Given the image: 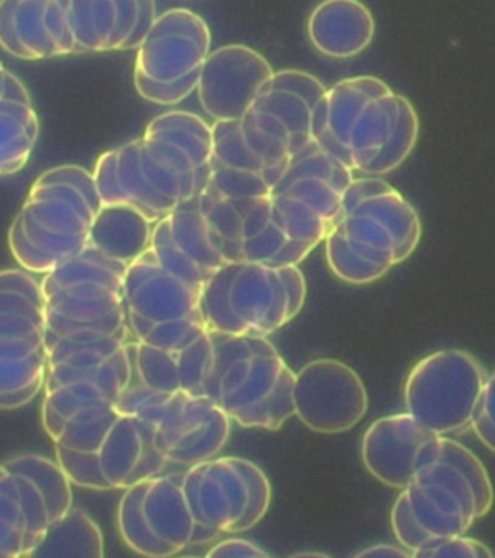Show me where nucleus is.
<instances>
[{
    "label": "nucleus",
    "instance_id": "nucleus-26",
    "mask_svg": "<svg viewBox=\"0 0 495 558\" xmlns=\"http://www.w3.org/2000/svg\"><path fill=\"white\" fill-rule=\"evenodd\" d=\"M47 340V369L57 365L69 367H92L111 360L129 348L132 335H107L97 330H77L64 337Z\"/></svg>",
    "mask_w": 495,
    "mask_h": 558
},
{
    "label": "nucleus",
    "instance_id": "nucleus-43",
    "mask_svg": "<svg viewBox=\"0 0 495 558\" xmlns=\"http://www.w3.org/2000/svg\"><path fill=\"white\" fill-rule=\"evenodd\" d=\"M57 462L69 475L70 483L94 490H111V483L102 474L99 452H77L57 445Z\"/></svg>",
    "mask_w": 495,
    "mask_h": 558
},
{
    "label": "nucleus",
    "instance_id": "nucleus-14",
    "mask_svg": "<svg viewBox=\"0 0 495 558\" xmlns=\"http://www.w3.org/2000/svg\"><path fill=\"white\" fill-rule=\"evenodd\" d=\"M212 52V32L204 17L189 9H172L157 16L137 47L136 72L171 84L202 69Z\"/></svg>",
    "mask_w": 495,
    "mask_h": 558
},
{
    "label": "nucleus",
    "instance_id": "nucleus-23",
    "mask_svg": "<svg viewBox=\"0 0 495 558\" xmlns=\"http://www.w3.org/2000/svg\"><path fill=\"white\" fill-rule=\"evenodd\" d=\"M51 0H0V47L22 60L60 57L45 12Z\"/></svg>",
    "mask_w": 495,
    "mask_h": 558
},
{
    "label": "nucleus",
    "instance_id": "nucleus-3",
    "mask_svg": "<svg viewBox=\"0 0 495 558\" xmlns=\"http://www.w3.org/2000/svg\"><path fill=\"white\" fill-rule=\"evenodd\" d=\"M325 238L349 247L385 277L414 254L422 222L414 205L382 177L354 178L342 194L341 215Z\"/></svg>",
    "mask_w": 495,
    "mask_h": 558
},
{
    "label": "nucleus",
    "instance_id": "nucleus-56",
    "mask_svg": "<svg viewBox=\"0 0 495 558\" xmlns=\"http://www.w3.org/2000/svg\"><path fill=\"white\" fill-rule=\"evenodd\" d=\"M207 557L256 558L267 557V553L262 547H257L256 543L240 539V537H231V539L215 543L214 547L207 550Z\"/></svg>",
    "mask_w": 495,
    "mask_h": 558
},
{
    "label": "nucleus",
    "instance_id": "nucleus-55",
    "mask_svg": "<svg viewBox=\"0 0 495 558\" xmlns=\"http://www.w3.org/2000/svg\"><path fill=\"white\" fill-rule=\"evenodd\" d=\"M117 4V29L112 35L111 51H122L136 27L137 0H114Z\"/></svg>",
    "mask_w": 495,
    "mask_h": 558
},
{
    "label": "nucleus",
    "instance_id": "nucleus-49",
    "mask_svg": "<svg viewBox=\"0 0 495 558\" xmlns=\"http://www.w3.org/2000/svg\"><path fill=\"white\" fill-rule=\"evenodd\" d=\"M45 26L49 29L60 57L82 52L74 39V34H72V27H70L69 0H51L49 2L47 12H45Z\"/></svg>",
    "mask_w": 495,
    "mask_h": 558
},
{
    "label": "nucleus",
    "instance_id": "nucleus-8",
    "mask_svg": "<svg viewBox=\"0 0 495 558\" xmlns=\"http://www.w3.org/2000/svg\"><path fill=\"white\" fill-rule=\"evenodd\" d=\"M414 105L401 94L377 95L360 109L342 137L339 161L364 177H384L407 161L419 142Z\"/></svg>",
    "mask_w": 495,
    "mask_h": 558
},
{
    "label": "nucleus",
    "instance_id": "nucleus-30",
    "mask_svg": "<svg viewBox=\"0 0 495 558\" xmlns=\"http://www.w3.org/2000/svg\"><path fill=\"white\" fill-rule=\"evenodd\" d=\"M240 130L247 147L271 167H287L297 153L289 128L256 105H250L240 119Z\"/></svg>",
    "mask_w": 495,
    "mask_h": 558
},
{
    "label": "nucleus",
    "instance_id": "nucleus-57",
    "mask_svg": "<svg viewBox=\"0 0 495 558\" xmlns=\"http://www.w3.org/2000/svg\"><path fill=\"white\" fill-rule=\"evenodd\" d=\"M155 20H157V4H155V0H137L136 27H134V32L130 35V39L124 45L122 51L137 49L142 41L146 39L149 29L154 27Z\"/></svg>",
    "mask_w": 495,
    "mask_h": 558
},
{
    "label": "nucleus",
    "instance_id": "nucleus-60",
    "mask_svg": "<svg viewBox=\"0 0 495 558\" xmlns=\"http://www.w3.org/2000/svg\"><path fill=\"white\" fill-rule=\"evenodd\" d=\"M354 557H412L410 550L405 549L401 545H389V543H382V545H370L366 549L359 550Z\"/></svg>",
    "mask_w": 495,
    "mask_h": 558
},
{
    "label": "nucleus",
    "instance_id": "nucleus-44",
    "mask_svg": "<svg viewBox=\"0 0 495 558\" xmlns=\"http://www.w3.org/2000/svg\"><path fill=\"white\" fill-rule=\"evenodd\" d=\"M16 475L20 500H22V508H24L27 520L26 557H29V553L37 547V543L44 539L51 520H49V510H47V502H45L41 490L37 489L35 483L24 477V475Z\"/></svg>",
    "mask_w": 495,
    "mask_h": 558
},
{
    "label": "nucleus",
    "instance_id": "nucleus-4",
    "mask_svg": "<svg viewBox=\"0 0 495 558\" xmlns=\"http://www.w3.org/2000/svg\"><path fill=\"white\" fill-rule=\"evenodd\" d=\"M182 487L196 522L192 545L215 542L222 533L247 532L271 507V483L246 458L215 457L189 465Z\"/></svg>",
    "mask_w": 495,
    "mask_h": 558
},
{
    "label": "nucleus",
    "instance_id": "nucleus-17",
    "mask_svg": "<svg viewBox=\"0 0 495 558\" xmlns=\"http://www.w3.org/2000/svg\"><path fill=\"white\" fill-rule=\"evenodd\" d=\"M122 282L126 312L146 322L179 319L200 310L202 290L167 271L152 250L129 263Z\"/></svg>",
    "mask_w": 495,
    "mask_h": 558
},
{
    "label": "nucleus",
    "instance_id": "nucleus-18",
    "mask_svg": "<svg viewBox=\"0 0 495 558\" xmlns=\"http://www.w3.org/2000/svg\"><path fill=\"white\" fill-rule=\"evenodd\" d=\"M99 464L112 489H126L161 474L169 464L155 442V429L134 415H119L99 449Z\"/></svg>",
    "mask_w": 495,
    "mask_h": 558
},
{
    "label": "nucleus",
    "instance_id": "nucleus-11",
    "mask_svg": "<svg viewBox=\"0 0 495 558\" xmlns=\"http://www.w3.org/2000/svg\"><path fill=\"white\" fill-rule=\"evenodd\" d=\"M410 512L430 537L464 535L482 518L472 483L442 452L405 487Z\"/></svg>",
    "mask_w": 495,
    "mask_h": 558
},
{
    "label": "nucleus",
    "instance_id": "nucleus-46",
    "mask_svg": "<svg viewBox=\"0 0 495 558\" xmlns=\"http://www.w3.org/2000/svg\"><path fill=\"white\" fill-rule=\"evenodd\" d=\"M416 558H492L494 550L486 543L464 537V535H451V537H430L422 543L419 549L412 553Z\"/></svg>",
    "mask_w": 495,
    "mask_h": 558
},
{
    "label": "nucleus",
    "instance_id": "nucleus-52",
    "mask_svg": "<svg viewBox=\"0 0 495 558\" xmlns=\"http://www.w3.org/2000/svg\"><path fill=\"white\" fill-rule=\"evenodd\" d=\"M391 527H394L395 537H397L399 545L410 550V555L419 549L422 543L427 542L426 533L420 530V525L416 524V520L410 512L409 500H407L405 490L397 497L394 508H391Z\"/></svg>",
    "mask_w": 495,
    "mask_h": 558
},
{
    "label": "nucleus",
    "instance_id": "nucleus-22",
    "mask_svg": "<svg viewBox=\"0 0 495 558\" xmlns=\"http://www.w3.org/2000/svg\"><path fill=\"white\" fill-rule=\"evenodd\" d=\"M154 222L134 205H101L95 213L87 245L112 262L129 265L149 250Z\"/></svg>",
    "mask_w": 495,
    "mask_h": 558
},
{
    "label": "nucleus",
    "instance_id": "nucleus-39",
    "mask_svg": "<svg viewBox=\"0 0 495 558\" xmlns=\"http://www.w3.org/2000/svg\"><path fill=\"white\" fill-rule=\"evenodd\" d=\"M27 520L20 500L16 475H0V558L26 557Z\"/></svg>",
    "mask_w": 495,
    "mask_h": 558
},
{
    "label": "nucleus",
    "instance_id": "nucleus-16",
    "mask_svg": "<svg viewBox=\"0 0 495 558\" xmlns=\"http://www.w3.org/2000/svg\"><path fill=\"white\" fill-rule=\"evenodd\" d=\"M45 339L77 330L129 335L124 294L95 282L70 284L45 296Z\"/></svg>",
    "mask_w": 495,
    "mask_h": 558
},
{
    "label": "nucleus",
    "instance_id": "nucleus-45",
    "mask_svg": "<svg viewBox=\"0 0 495 558\" xmlns=\"http://www.w3.org/2000/svg\"><path fill=\"white\" fill-rule=\"evenodd\" d=\"M200 70H194L189 76L180 77L171 84H159L134 70V85H136V92L142 99L155 102V105H162V107H171V105H179L184 99H189L190 95L196 92Z\"/></svg>",
    "mask_w": 495,
    "mask_h": 558
},
{
    "label": "nucleus",
    "instance_id": "nucleus-38",
    "mask_svg": "<svg viewBox=\"0 0 495 558\" xmlns=\"http://www.w3.org/2000/svg\"><path fill=\"white\" fill-rule=\"evenodd\" d=\"M252 105L271 112L281 120L285 126L289 128L297 153L312 142V110L314 107L304 97L264 85L262 94L257 95L256 101Z\"/></svg>",
    "mask_w": 495,
    "mask_h": 558
},
{
    "label": "nucleus",
    "instance_id": "nucleus-15",
    "mask_svg": "<svg viewBox=\"0 0 495 558\" xmlns=\"http://www.w3.org/2000/svg\"><path fill=\"white\" fill-rule=\"evenodd\" d=\"M212 174L207 187L231 199L269 197L285 169L262 161L247 147L240 120H217L212 126Z\"/></svg>",
    "mask_w": 495,
    "mask_h": 558
},
{
    "label": "nucleus",
    "instance_id": "nucleus-48",
    "mask_svg": "<svg viewBox=\"0 0 495 558\" xmlns=\"http://www.w3.org/2000/svg\"><path fill=\"white\" fill-rule=\"evenodd\" d=\"M95 187L101 205L126 204L119 182V151L111 149L97 157L94 167Z\"/></svg>",
    "mask_w": 495,
    "mask_h": 558
},
{
    "label": "nucleus",
    "instance_id": "nucleus-19",
    "mask_svg": "<svg viewBox=\"0 0 495 558\" xmlns=\"http://www.w3.org/2000/svg\"><path fill=\"white\" fill-rule=\"evenodd\" d=\"M306 34L327 59H352L374 41L376 20L360 0H324L307 16Z\"/></svg>",
    "mask_w": 495,
    "mask_h": 558
},
{
    "label": "nucleus",
    "instance_id": "nucleus-33",
    "mask_svg": "<svg viewBox=\"0 0 495 558\" xmlns=\"http://www.w3.org/2000/svg\"><path fill=\"white\" fill-rule=\"evenodd\" d=\"M69 20L80 51H111L117 29L114 0H69Z\"/></svg>",
    "mask_w": 495,
    "mask_h": 558
},
{
    "label": "nucleus",
    "instance_id": "nucleus-63",
    "mask_svg": "<svg viewBox=\"0 0 495 558\" xmlns=\"http://www.w3.org/2000/svg\"><path fill=\"white\" fill-rule=\"evenodd\" d=\"M0 66H2V62H0Z\"/></svg>",
    "mask_w": 495,
    "mask_h": 558
},
{
    "label": "nucleus",
    "instance_id": "nucleus-25",
    "mask_svg": "<svg viewBox=\"0 0 495 558\" xmlns=\"http://www.w3.org/2000/svg\"><path fill=\"white\" fill-rule=\"evenodd\" d=\"M39 140V119L34 105L0 101V177L26 167Z\"/></svg>",
    "mask_w": 495,
    "mask_h": 558
},
{
    "label": "nucleus",
    "instance_id": "nucleus-6",
    "mask_svg": "<svg viewBox=\"0 0 495 558\" xmlns=\"http://www.w3.org/2000/svg\"><path fill=\"white\" fill-rule=\"evenodd\" d=\"M487 372L479 357L445 348L422 357L405 381V412L439 437H455L470 429Z\"/></svg>",
    "mask_w": 495,
    "mask_h": 558
},
{
    "label": "nucleus",
    "instance_id": "nucleus-40",
    "mask_svg": "<svg viewBox=\"0 0 495 558\" xmlns=\"http://www.w3.org/2000/svg\"><path fill=\"white\" fill-rule=\"evenodd\" d=\"M179 352H167L146 342L134 340L132 360L137 383L149 389L177 392L180 390Z\"/></svg>",
    "mask_w": 495,
    "mask_h": 558
},
{
    "label": "nucleus",
    "instance_id": "nucleus-34",
    "mask_svg": "<svg viewBox=\"0 0 495 558\" xmlns=\"http://www.w3.org/2000/svg\"><path fill=\"white\" fill-rule=\"evenodd\" d=\"M149 480L134 483L124 489L119 505L120 535L130 549L136 550L137 555L155 558L172 557L174 553L171 547H167L161 539H157V535L152 532L144 517V497H146Z\"/></svg>",
    "mask_w": 495,
    "mask_h": 558
},
{
    "label": "nucleus",
    "instance_id": "nucleus-7",
    "mask_svg": "<svg viewBox=\"0 0 495 558\" xmlns=\"http://www.w3.org/2000/svg\"><path fill=\"white\" fill-rule=\"evenodd\" d=\"M119 182L124 202L152 222L202 194L209 174L180 145L161 137H140L117 147Z\"/></svg>",
    "mask_w": 495,
    "mask_h": 558
},
{
    "label": "nucleus",
    "instance_id": "nucleus-42",
    "mask_svg": "<svg viewBox=\"0 0 495 558\" xmlns=\"http://www.w3.org/2000/svg\"><path fill=\"white\" fill-rule=\"evenodd\" d=\"M180 390L192 395H204L205 383L214 367V340L212 332H205L202 339L179 350Z\"/></svg>",
    "mask_w": 495,
    "mask_h": 558
},
{
    "label": "nucleus",
    "instance_id": "nucleus-21",
    "mask_svg": "<svg viewBox=\"0 0 495 558\" xmlns=\"http://www.w3.org/2000/svg\"><path fill=\"white\" fill-rule=\"evenodd\" d=\"M184 474L155 475L144 497V517L152 532L174 555L192 545L196 522L182 487Z\"/></svg>",
    "mask_w": 495,
    "mask_h": 558
},
{
    "label": "nucleus",
    "instance_id": "nucleus-2",
    "mask_svg": "<svg viewBox=\"0 0 495 558\" xmlns=\"http://www.w3.org/2000/svg\"><path fill=\"white\" fill-rule=\"evenodd\" d=\"M306 296L299 265L227 262L205 280L200 314L212 332L269 337L304 310Z\"/></svg>",
    "mask_w": 495,
    "mask_h": 558
},
{
    "label": "nucleus",
    "instance_id": "nucleus-12",
    "mask_svg": "<svg viewBox=\"0 0 495 558\" xmlns=\"http://www.w3.org/2000/svg\"><path fill=\"white\" fill-rule=\"evenodd\" d=\"M442 437L412 415H385L362 437V462L372 477L394 489H405L439 454Z\"/></svg>",
    "mask_w": 495,
    "mask_h": 558
},
{
    "label": "nucleus",
    "instance_id": "nucleus-54",
    "mask_svg": "<svg viewBox=\"0 0 495 558\" xmlns=\"http://www.w3.org/2000/svg\"><path fill=\"white\" fill-rule=\"evenodd\" d=\"M0 292H17L34 300L35 304L44 305L45 298L41 292V284L32 277V272L7 269L0 271Z\"/></svg>",
    "mask_w": 495,
    "mask_h": 558
},
{
    "label": "nucleus",
    "instance_id": "nucleus-29",
    "mask_svg": "<svg viewBox=\"0 0 495 558\" xmlns=\"http://www.w3.org/2000/svg\"><path fill=\"white\" fill-rule=\"evenodd\" d=\"M144 137H161L180 145L194 159L197 169L212 174V126L202 117L186 110H169L147 124Z\"/></svg>",
    "mask_w": 495,
    "mask_h": 558
},
{
    "label": "nucleus",
    "instance_id": "nucleus-10",
    "mask_svg": "<svg viewBox=\"0 0 495 558\" xmlns=\"http://www.w3.org/2000/svg\"><path fill=\"white\" fill-rule=\"evenodd\" d=\"M231 427V417L214 398L177 390L162 404L155 442L169 464L194 465L225 449Z\"/></svg>",
    "mask_w": 495,
    "mask_h": 558
},
{
    "label": "nucleus",
    "instance_id": "nucleus-27",
    "mask_svg": "<svg viewBox=\"0 0 495 558\" xmlns=\"http://www.w3.org/2000/svg\"><path fill=\"white\" fill-rule=\"evenodd\" d=\"M129 265L112 262L109 257L99 254L92 245H86L82 254L70 257L67 262L60 263L55 269L45 272L44 279L39 280L44 298L57 292L60 288L70 287V284H84V282H95L102 287L119 290L124 294V272Z\"/></svg>",
    "mask_w": 495,
    "mask_h": 558
},
{
    "label": "nucleus",
    "instance_id": "nucleus-51",
    "mask_svg": "<svg viewBox=\"0 0 495 558\" xmlns=\"http://www.w3.org/2000/svg\"><path fill=\"white\" fill-rule=\"evenodd\" d=\"M265 87L274 89H285L291 94L304 97L312 107H316L317 101L324 97L327 87H325L316 76L302 72V70H282L275 72L274 77L265 84Z\"/></svg>",
    "mask_w": 495,
    "mask_h": 558
},
{
    "label": "nucleus",
    "instance_id": "nucleus-59",
    "mask_svg": "<svg viewBox=\"0 0 495 558\" xmlns=\"http://www.w3.org/2000/svg\"><path fill=\"white\" fill-rule=\"evenodd\" d=\"M4 99L7 101L26 102V105H34L32 102V95L27 92L26 85L22 84V80L7 70V80H4Z\"/></svg>",
    "mask_w": 495,
    "mask_h": 558
},
{
    "label": "nucleus",
    "instance_id": "nucleus-50",
    "mask_svg": "<svg viewBox=\"0 0 495 558\" xmlns=\"http://www.w3.org/2000/svg\"><path fill=\"white\" fill-rule=\"evenodd\" d=\"M470 429L474 432L484 447L495 452V369L487 375L479 407L472 415Z\"/></svg>",
    "mask_w": 495,
    "mask_h": 558
},
{
    "label": "nucleus",
    "instance_id": "nucleus-20",
    "mask_svg": "<svg viewBox=\"0 0 495 558\" xmlns=\"http://www.w3.org/2000/svg\"><path fill=\"white\" fill-rule=\"evenodd\" d=\"M45 332L22 339H0V410L26 407L45 389Z\"/></svg>",
    "mask_w": 495,
    "mask_h": 558
},
{
    "label": "nucleus",
    "instance_id": "nucleus-32",
    "mask_svg": "<svg viewBox=\"0 0 495 558\" xmlns=\"http://www.w3.org/2000/svg\"><path fill=\"white\" fill-rule=\"evenodd\" d=\"M117 398H119L117 392L92 381L67 383L55 389L45 390L44 408H41L44 429L52 440H57L67 420L70 415L76 414L77 410L114 402Z\"/></svg>",
    "mask_w": 495,
    "mask_h": 558
},
{
    "label": "nucleus",
    "instance_id": "nucleus-53",
    "mask_svg": "<svg viewBox=\"0 0 495 558\" xmlns=\"http://www.w3.org/2000/svg\"><path fill=\"white\" fill-rule=\"evenodd\" d=\"M47 330L45 317H34V315L0 314V339H22L29 335H41Z\"/></svg>",
    "mask_w": 495,
    "mask_h": 558
},
{
    "label": "nucleus",
    "instance_id": "nucleus-9",
    "mask_svg": "<svg viewBox=\"0 0 495 558\" xmlns=\"http://www.w3.org/2000/svg\"><path fill=\"white\" fill-rule=\"evenodd\" d=\"M294 415L317 435H341L359 425L370 408L359 373L334 357H319L294 372Z\"/></svg>",
    "mask_w": 495,
    "mask_h": 558
},
{
    "label": "nucleus",
    "instance_id": "nucleus-5",
    "mask_svg": "<svg viewBox=\"0 0 495 558\" xmlns=\"http://www.w3.org/2000/svg\"><path fill=\"white\" fill-rule=\"evenodd\" d=\"M95 211L69 184H35L9 230V247L27 272L45 275L89 240Z\"/></svg>",
    "mask_w": 495,
    "mask_h": 558
},
{
    "label": "nucleus",
    "instance_id": "nucleus-31",
    "mask_svg": "<svg viewBox=\"0 0 495 558\" xmlns=\"http://www.w3.org/2000/svg\"><path fill=\"white\" fill-rule=\"evenodd\" d=\"M4 468L12 474H20L32 480L35 487L41 490L47 510H49V520L64 517L72 508V483L69 475L62 472L59 462L51 458L41 457V454H20V457L10 458L4 462Z\"/></svg>",
    "mask_w": 495,
    "mask_h": 558
},
{
    "label": "nucleus",
    "instance_id": "nucleus-36",
    "mask_svg": "<svg viewBox=\"0 0 495 558\" xmlns=\"http://www.w3.org/2000/svg\"><path fill=\"white\" fill-rule=\"evenodd\" d=\"M130 335L137 342H146L149 347L161 348L167 352H179L190 347L192 342L202 339L209 332L200 310L186 317L169 319V322L152 323L126 312Z\"/></svg>",
    "mask_w": 495,
    "mask_h": 558
},
{
    "label": "nucleus",
    "instance_id": "nucleus-41",
    "mask_svg": "<svg viewBox=\"0 0 495 558\" xmlns=\"http://www.w3.org/2000/svg\"><path fill=\"white\" fill-rule=\"evenodd\" d=\"M149 250L154 252L155 259L161 263L167 271L172 272L174 277L180 280L189 282L190 287L204 288L205 280L209 279L196 263L190 259L189 255L180 250L179 245L174 244L169 230V222L167 217L157 220L152 229V242H149Z\"/></svg>",
    "mask_w": 495,
    "mask_h": 558
},
{
    "label": "nucleus",
    "instance_id": "nucleus-62",
    "mask_svg": "<svg viewBox=\"0 0 495 558\" xmlns=\"http://www.w3.org/2000/svg\"><path fill=\"white\" fill-rule=\"evenodd\" d=\"M7 472V468H4V464H0V475L4 474Z\"/></svg>",
    "mask_w": 495,
    "mask_h": 558
},
{
    "label": "nucleus",
    "instance_id": "nucleus-61",
    "mask_svg": "<svg viewBox=\"0 0 495 558\" xmlns=\"http://www.w3.org/2000/svg\"><path fill=\"white\" fill-rule=\"evenodd\" d=\"M4 80H7V70L0 66V101L4 99Z\"/></svg>",
    "mask_w": 495,
    "mask_h": 558
},
{
    "label": "nucleus",
    "instance_id": "nucleus-13",
    "mask_svg": "<svg viewBox=\"0 0 495 558\" xmlns=\"http://www.w3.org/2000/svg\"><path fill=\"white\" fill-rule=\"evenodd\" d=\"M274 74L262 52L247 45H225L202 64L197 99L215 122L240 120Z\"/></svg>",
    "mask_w": 495,
    "mask_h": 558
},
{
    "label": "nucleus",
    "instance_id": "nucleus-1",
    "mask_svg": "<svg viewBox=\"0 0 495 558\" xmlns=\"http://www.w3.org/2000/svg\"><path fill=\"white\" fill-rule=\"evenodd\" d=\"M212 340L214 367L204 395L244 429L279 432L294 417V372L277 348L267 337L212 332Z\"/></svg>",
    "mask_w": 495,
    "mask_h": 558
},
{
    "label": "nucleus",
    "instance_id": "nucleus-24",
    "mask_svg": "<svg viewBox=\"0 0 495 558\" xmlns=\"http://www.w3.org/2000/svg\"><path fill=\"white\" fill-rule=\"evenodd\" d=\"M102 558L105 542L94 518L80 508L52 520L29 558Z\"/></svg>",
    "mask_w": 495,
    "mask_h": 558
},
{
    "label": "nucleus",
    "instance_id": "nucleus-47",
    "mask_svg": "<svg viewBox=\"0 0 495 558\" xmlns=\"http://www.w3.org/2000/svg\"><path fill=\"white\" fill-rule=\"evenodd\" d=\"M35 184H69L86 197L87 204L95 213L101 209V199L95 187L94 174L77 165H62V167L45 170L44 174L35 180Z\"/></svg>",
    "mask_w": 495,
    "mask_h": 558
},
{
    "label": "nucleus",
    "instance_id": "nucleus-35",
    "mask_svg": "<svg viewBox=\"0 0 495 558\" xmlns=\"http://www.w3.org/2000/svg\"><path fill=\"white\" fill-rule=\"evenodd\" d=\"M271 217L282 234L312 252L324 242L331 225L310 205L289 194H271Z\"/></svg>",
    "mask_w": 495,
    "mask_h": 558
},
{
    "label": "nucleus",
    "instance_id": "nucleus-37",
    "mask_svg": "<svg viewBox=\"0 0 495 558\" xmlns=\"http://www.w3.org/2000/svg\"><path fill=\"white\" fill-rule=\"evenodd\" d=\"M119 415L114 402L82 408L67 420L55 445L77 452H99L102 440Z\"/></svg>",
    "mask_w": 495,
    "mask_h": 558
},
{
    "label": "nucleus",
    "instance_id": "nucleus-58",
    "mask_svg": "<svg viewBox=\"0 0 495 558\" xmlns=\"http://www.w3.org/2000/svg\"><path fill=\"white\" fill-rule=\"evenodd\" d=\"M10 312L45 317L44 305L35 304L34 300L17 292H0V314H10Z\"/></svg>",
    "mask_w": 495,
    "mask_h": 558
},
{
    "label": "nucleus",
    "instance_id": "nucleus-28",
    "mask_svg": "<svg viewBox=\"0 0 495 558\" xmlns=\"http://www.w3.org/2000/svg\"><path fill=\"white\" fill-rule=\"evenodd\" d=\"M167 222H169L174 244L179 245L180 250L189 255L207 277H212L221 265L227 263L219 254V250L215 247L209 225L205 220L204 213L200 211L197 195L169 213Z\"/></svg>",
    "mask_w": 495,
    "mask_h": 558
}]
</instances>
